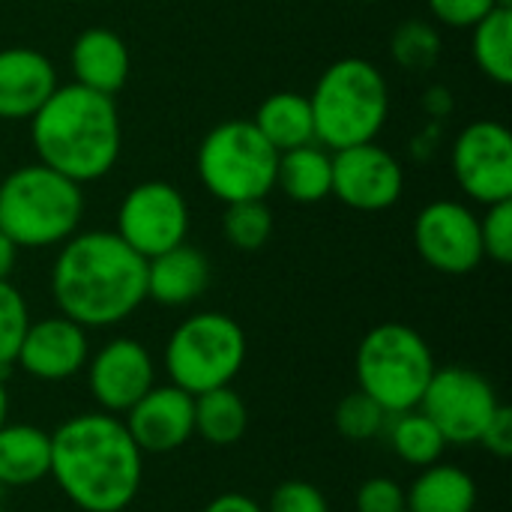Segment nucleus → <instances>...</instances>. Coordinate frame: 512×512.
<instances>
[{
	"mask_svg": "<svg viewBox=\"0 0 512 512\" xmlns=\"http://www.w3.org/2000/svg\"><path fill=\"white\" fill-rule=\"evenodd\" d=\"M48 477L81 512H123L141 492L144 453L117 414H75L51 432Z\"/></svg>",
	"mask_w": 512,
	"mask_h": 512,
	"instance_id": "f257e3e1",
	"label": "nucleus"
},
{
	"mask_svg": "<svg viewBox=\"0 0 512 512\" xmlns=\"http://www.w3.org/2000/svg\"><path fill=\"white\" fill-rule=\"evenodd\" d=\"M51 294L69 321L84 330L114 327L147 300V261L114 231H84L60 243Z\"/></svg>",
	"mask_w": 512,
	"mask_h": 512,
	"instance_id": "f03ea898",
	"label": "nucleus"
},
{
	"mask_svg": "<svg viewBox=\"0 0 512 512\" xmlns=\"http://www.w3.org/2000/svg\"><path fill=\"white\" fill-rule=\"evenodd\" d=\"M30 138L42 165L75 183L105 177L120 156V114L114 96L81 84L54 87L30 117Z\"/></svg>",
	"mask_w": 512,
	"mask_h": 512,
	"instance_id": "7ed1b4c3",
	"label": "nucleus"
},
{
	"mask_svg": "<svg viewBox=\"0 0 512 512\" xmlns=\"http://www.w3.org/2000/svg\"><path fill=\"white\" fill-rule=\"evenodd\" d=\"M309 105L315 141L336 153L378 138L390 114V87L375 63L342 57L321 72Z\"/></svg>",
	"mask_w": 512,
	"mask_h": 512,
	"instance_id": "20e7f679",
	"label": "nucleus"
},
{
	"mask_svg": "<svg viewBox=\"0 0 512 512\" xmlns=\"http://www.w3.org/2000/svg\"><path fill=\"white\" fill-rule=\"evenodd\" d=\"M84 216L81 183L36 162L0 183V231L18 249H48L78 234Z\"/></svg>",
	"mask_w": 512,
	"mask_h": 512,
	"instance_id": "39448f33",
	"label": "nucleus"
},
{
	"mask_svg": "<svg viewBox=\"0 0 512 512\" xmlns=\"http://www.w3.org/2000/svg\"><path fill=\"white\" fill-rule=\"evenodd\" d=\"M429 342L408 324L387 321L372 327L354 357L357 390L375 399L390 417L414 411L435 375Z\"/></svg>",
	"mask_w": 512,
	"mask_h": 512,
	"instance_id": "423d86ee",
	"label": "nucleus"
},
{
	"mask_svg": "<svg viewBox=\"0 0 512 512\" xmlns=\"http://www.w3.org/2000/svg\"><path fill=\"white\" fill-rule=\"evenodd\" d=\"M246 333L225 312L189 315L165 342V375L189 396L228 387L246 363Z\"/></svg>",
	"mask_w": 512,
	"mask_h": 512,
	"instance_id": "0eeeda50",
	"label": "nucleus"
},
{
	"mask_svg": "<svg viewBox=\"0 0 512 512\" xmlns=\"http://www.w3.org/2000/svg\"><path fill=\"white\" fill-rule=\"evenodd\" d=\"M279 153L252 120H225L198 147V177L204 189L225 201H258L276 186Z\"/></svg>",
	"mask_w": 512,
	"mask_h": 512,
	"instance_id": "6e6552de",
	"label": "nucleus"
},
{
	"mask_svg": "<svg viewBox=\"0 0 512 512\" xmlns=\"http://www.w3.org/2000/svg\"><path fill=\"white\" fill-rule=\"evenodd\" d=\"M441 432V438L456 447H471L480 441L483 429L501 408V399L489 378L465 366L435 369L420 405H417Z\"/></svg>",
	"mask_w": 512,
	"mask_h": 512,
	"instance_id": "1a4fd4ad",
	"label": "nucleus"
},
{
	"mask_svg": "<svg viewBox=\"0 0 512 512\" xmlns=\"http://www.w3.org/2000/svg\"><path fill=\"white\" fill-rule=\"evenodd\" d=\"M189 207L177 186L165 180L138 183L117 210V237L144 261L186 243Z\"/></svg>",
	"mask_w": 512,
	"mask_h": 512,
	"instance_id": "9d476101",
	"label": "nucleus"
},
{
	"mask_svg": "<svg viewBox=\"0 0 512 512\" xmlns=\"http://www.w3.org/2000/svg\"><path fill=\"white\" fill-rule=\"evenodd\" d=\"M453 174L468 198L480 204L512 201V135L498 120L465 126L453 144Z\"/></svg>",
	"mask_w": 512,
	"mask_h": 512,
	"instance_id": "9b49d317",
	"label": "nucleus"
},
{
	"mask_svg": "<svg viewBox=\"0 0 512 512\" xmlns=\"http://www.w3.org/2000/svg\"><path fill=\"white\" fill-rule=\"evenodd\" d=\"M414 243L420 258L447 276H465L483 264L480 219L459 201H432L414 222Z\"/></svg>",
	"mask_w": 512,
	"mask_h": 512,
	"instance_id": "f8f14e48",
	"label": "nucleus"
},
{
	"mask_svg": "<svg viewBox=\"0 0 512 512\" xmlns=\"http://www.w3.org/2000/svg\"><path fill=\"white\" fill-rule=\"evenodd\" d=\"M402 189L405 174L399 159L375 141L333 153V195L351 210H387L402 198Z\"/></svg>",
	"mask_w": 512,
	"mask_h": 512,
	"instance_id": "ddd939ff",
	"label": "nucleus"
},
{
	"mask_svg": "<svg viewBox=\"0 0 512 512\" xmlns=\"http://www.w3.org/2000/svg\"><path fill=\"white\" fill-rule=\"evenodd\" d=\"M153 384L156 363L138 339H111L87 360V390L105 414H126Z\"/></svg>",
	"mask_w": 512,
	"mask_h": 512,
	"instance_id": "4468645a",
	"label": "nucleus"
},
{
	"mask_svg": "<svg viewBox=\"0 0 512 512\" xmlns=\"http://www.w3.org/2000/svg\"><path fill=\"white\" fill-rule=\"evenodd\" d=\"M123 423L144 456L174 453L195 435V396L174 384H153L126 411Z\"/></svg>",
	"mask_w": 512,
	"mask_h": 512,
	"instance_id": "2eb2a0df",
	"label": "nucleus"
},
{
	"mask_svg": "<svg viewBox=\"0 0 512 512\" xmlns=\"http://www.w3.org/2000/svg\"><path fill=\"white\" fill-rule=\"evenodd\" d=\"M90 360L87 330L66 315H51L42 321H30L24 339L18 345L15 363L36 381H69Z\"/></svg>",
	"mask_w": 512,
	"mask_h": 512,
	"instance_id": "dca6fc26",
	"label": "nucleus"
},
{
	"mask_svg": "<svg viewBox=\"0 0 512 512\" xmlns=\"http://www.w3.org/2000/svg\"><path fill=\"white\" fill-rule=\"evenodd\" d=\"M57 72L51 60L24 45L0 51V120H27L54 93Z\"/></svg>",
	"mask_w": 512,
	"mask_h": 512,
	"instance_id": "f3484780",
	"label": "nucleus"
},
{
	"mask_svg": "<svg viewBox=\"0 0 512 512\" xmlns=\"http://www.w3.org/2000/svg\"><path fill=\"white\" fill-rule=\"evenodd\" d=\"M210 264L195 246H174L147 258V300L159 306H189L207 291Z\"/></svg>",
	"mask_w": 512,
	"mask_h": 512,
	"instance_id": "a211bd4d",
	"label": "nucleus"
},
{
	"mask_svg": "<svg viewBox=\"0 0 512 512\" xmlns=\"http://www.w3.org/2000/svg\"><path fill=\"white\" fill-rule=\"evenodd\" d=\"M72 75L75 84L114 96L129 78V48L126 42L105 27H90L72 42Z\"/></svg>",
	"mask_w": 512,
	"mask_h": 512,
	"instance_id": "6ab92c4d",
	"label": "nucleus"
},
{
	"mask_svg": "<svg viewBox=\"0 0 512 512\" xmlns=\"http://www.w3.org/2000/svg\"><path fill=\"white\" fill-rule=\"evenodd\" d=\"M51 471V435L27 423L0 426V486L24 489L42 483Z\"/></svg>",
	"mask_w": 512,
	"mask_h": 512,
	"instance_id": "aec40b11",
	"label": "nucleus"
},
{
	"mask_svg": "<svg viewBox=\"0 0 512 512\" xmlns=\"http://www.w3.org/2000/svg\"><path fill=\"white\" fill-rule=\"evenodd\" d=\"M477 483L459 465L435 462L405 489V512H474Z\"/></svg>",
	"mask_w": 512,
	"mask_h": 512,
	"instance_id": "412c9836",
	"label": "nucleus"
},
{
	"mask_svg": "<svg viewBox=\"0 0 512 512\" xmlns=\"http://www.w3.org/2000/svg\"><path fill=\"white\" fill-rule=\"evenodd\" d=\"M276 186L297 204H315L333 195V153L318 141L279 153Z\"/></svg>",
	"mask_w": 512,
	"mask_h": 512,
	"instance_id": "4be33fe9",
	"label": "nucleus"
},
{
	"mask_svg": "<svg viewBox=\"0 0 512 512\" xmlns=\"http://www.w3.org/2000/svg\"><path fill=\"white\" fill-rule=\"evenodd\" d=\"M252 123L276 153H285V150L315 141V120H312L309 96H300L291 90L267 96L258 105Z\"/></svg>",
	"mask_w": 512,
	"mask_h": 512,
	"instance_id": "5701e85b",
	"label": "nucleus"
},
{
	"mask_svg": "<svg viewBox=\"0 0 512 512\" xmlns=\"http://www.w3.org/2000/svg\"><path fill=\"white\" fill-rule=\"evenodd\" d=\"M246 429L249 408L231 384L195 396V435H201L210 447H234Z\"/></svg>",
	"mask_w": 512,
	"mask_h": 512,
	"instance_id": "b1692460",
	"label": "nucleus"
},
{
	"mask_svg": "<svg viewBox=\"0 0 512 512\" xmlns=\"http://www.w3.org/2000/svg\"><path fill=\"white\" fill-rule=\"evenodd\" d=\"M387 438H390L393 453L411 468H429V465L441 462V456L447 450V441L441 438L435 423L420 408L390 417Z\"/></svg>",
	"mask_w": 512,
	"mask_h": 512,
	"instance_id": "393cba45",
	"label": "nucleus"
},
{
	"mask_svg": "<svg viewBox=\"0 0 512 512\" xmlns=\"http://www.w3.org/2000/svg\"><path fill=\"white\" fill-rule=\"evenodd\" d=\"M474 60L495 84H512V9H492L474 27Z\"/></svg>",
	"mask_w": 512,
	"mask_h": 512,
	"instance_id": "a878e982",
	"label": "nucleus"
},
{
	"mask_svg": "<svg viewBox=\"0 0 512 512\" xmlns=\"http://www.w3.org/2000/svg\"><path fill=\"white\" fill-rule=\"evenodd\" d=\"M222 231H225V237H228V243L234 249L255 252L273 234V213H270L264 198H258V201H234L225 210Z\"/></svg>",
	"mask_w": 512,
	"mask_h": 512,
	"instance_id": "bb28decb",
	"label": "nucleus"
},
{
	"mask_svg": "<svg viewBox=\"0 0 512 512\" xmlns=\"http://www.w3.org/2000/svg\"><path fill=\"white\" fill-rule=\"evenodd\" d=\"M333 423H336V432H339L342 438H351V441H372V438H378V435L387 429L390 414H387L375 399H369L363 390H354V393H348V396L336 405Z\"/></svg>",
	"mask_w": 512,
	"mask_h": 512,
	"instance_id": "cd10ccee",
	"label": "nucleus"
},
{
	"mask_svg": "<svg viewBox=\"0 0 512 512\" xmlns=\"http://www.w3.org/2000/svg\"><path fill=\"white\" fill-rule=\"evenodd\" d=\"M390 48H393V57L399 66L423 72V69L435 66V60L441 54V36L426 21H402L393 30Z\"/></svg>",
	"mask_w": 512,
	"mask_h": 512,
	"instance_id": "c85d7f7f",
	"label": "nucleus"
},
{
	"mask_svg": "<svg viewBox=\"0 0 512 512\" xmlns=\"http://www.w3.org/2000/svg\"><path fill=\"white\" fill-rule=\"evenodd\" d=\"M27 324H30V312L21 291L9 285V279L0 282V375L15 363Z\"/></svg>",
	"mask_w": 512,
	"mask_h": 512,
	"instance_id": "c756f323",
	"label": "nucleus"
},
{
	"mask_svg": "<svg viewBox=\"0 0 512 512\" xmlns=\"http://www.w3.org/2000/svg\"><path fill=\"white\" fill-rule=\"evenodd\" d=\"M480 243H483V258H492L495 264H510L512 201L489 204V213L480 219Z\"/></svg>",
	"mask_w": 512,
	"mask_h": 512,
	"instance_id": "7c9ffc66",
	"label": "nucleus"
},
{
	"mask_svg": "<svg viewBox=\"0 0 512 512\" xmlns=\"http://www.w3.org/2000/svg\"><path fill=\"white\" fill-rule=\"evenodd\" d=\"M264 512H330L324 492L306 480H285L273 489Z\"/></svg>",
	"mask_w": 512,
	"mask_h": 512,
	"instance_id": "2f4dec72",
	"label": "nucleus"
},
{
	"mask_svg": "<svg viewBox=\"0 0 512 512\" xmlns=\"http://www.w3.org/2000/svg\"><path fill=\"white\" fill-rule=\"evenodd\" d=\"M357 512H405V489L390 477H372L357 489Z\"/></svg>",
	"mask_w": 512,
	"mask_h": 512,
	"instance_id": "473e14b6",
	"label": "nucleus"
},
{
	"mask_svg": "<svg viewBox=\"0 0 512 512\" xmlns=\"http://www.w3.org/2000/svg\"><path fill=\"white\" fill-rule=\"evenodd\" d=\"M435 21L453 30L474 27L480 18H486L495 9V0H426Z\"/></svg>",
	"mask_w": 512,
	"mask_h": 512,
	"instance_id": "72a5a7b5",
	"label": "nucleus"
},
{
	"mask_svg": "<svg viewBox=\"0 0 512 512\" xmlns=\"http://www.w3.org/2000/svg\"><path fill=\"white\" fill-rule=\"evenodd\" d=\"M483 450H489L492 456L498 459H510L512 456V411L507 405H501L495 411V417L489 420V426L483 429L480 441H477Z\"/></svg>",
	"mask_w": 512,
	"mask_h": 512,
	"instance_id": "f704fd0d",
	"label": "nucleus"
},
{
	"mask_svg": "<svg viewBox=\"0 0 512 512\" xmlns=\"http://www.w3.org/2000/svg\"><path fill=\"white\" fill-rule=\"evenodd\" d=\"M201 512H264V507L240 492H225V495L213 498Z\"/></svg>",
	"mask_w": 512,
	"mask_h": 512,
	"instance_id": "c9c22d12",
	"label": "nucleus"
},
{
	"mask_svg": "<svg viewBox=\"0 0 512 512\" xmlns=\"http://www.w3.org/2000/svg\"><path fill=\"white\" fill-rule=\"evenodd\" d=\"M15 255H18V246L0 231V282L9 279V273H12V267H15Z\"/></svg>",
	"mask_w": 512,
	"mask_h": 512,
	"instance_id": "e433bc0d",
	"label": "nucleus"
},
{
	"mask_svg": "<svg viewBox=\"0 0 512 512\" xmlns=\"http://www.w3.org/2000/svg\"><path fill=\"white\" fill-rule=\"evenodd\" d=\"M9 420V393H6V384H3V375H0V426Z\"/></svg>",
	"mask_w": 512,
	"mask_h": 512,
	"instance_id": "4c0bfd02",
	"label": "nucleus"
},
{
	"mask_svg": "<svg viewBox=\"0 0 512 512\" xmlns=\"http://www.w3.org/2000/svg\"><path fill=\"white\" fill-rule=\"evenodd\" d=\"M495 9H512V0H495Z\"/></svg>",
	"mask_w": 512,
	"mask_h": 512,
	"instance_id": "58836bf2",
	"label": "nucleus"
},
{
	"mask_svg": "<svg viewBox=\"0 0 512 512\" xmlns=\"http://www.w3.org/2000/svg\"><path fill=\"white\" fill-rule=\"evenodd\" d=\"M369 3H375V0H369Z\"/></svg>",
	"mask_w": 512,
	"mask_h": 512,
	"instance_id": "ea45409f",
	"label": "nucleus"
},
{
	"mask_svg": "<svg viewBox=\"0 0 512 512\" xmlns=\"http://www.w3.org/2000/svg\"><path fill=\"white\" fill-rule=\"evenodd\" d=\"M0 512H3V507H0Z\"/></svg>",
	"mask_w": 512,
	"mask_h": 512,
	"instance_id": "a19ab883",
	"label": "nucleus"
}]
</instances>
